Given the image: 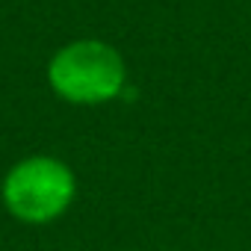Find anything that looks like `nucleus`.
I'll list each match as a JSON object with an SVG mask.
<instances>
[{
	"mask_svg": "<svg viewBox=\"0 0 251 251\" xmlns=\"http://www.w3.org/2000/svg\"><path fill=\"white\" fill-rule=\"evenodd\" d=\"M48 83L53 95L68 103L98 106L124 92L127 65L112 45L100 39H77L50 56Z\"/></svg>",
	"mask_w": 251,
	"mask_h": 251,
	"instance_id": "f257e3e1",
	"label": "nucleus"
},
{
	"mask_svg": "<svg viewBox=\"0 0 251 251\" xmlns=\"http://www.w3.org/2000/svg\"><path fill=\"white\" fill-rule=\"evenodd\" d=\"M77 195L74 172L48 154L18 160L0 186L3 207L24 225H48L59 219Z\"/></svg>",
	"mask_w": 251,
	"mask_h": 251,
	"instance_id": "f03ea898",
	"label": "nucleus"
}]
</instances>
